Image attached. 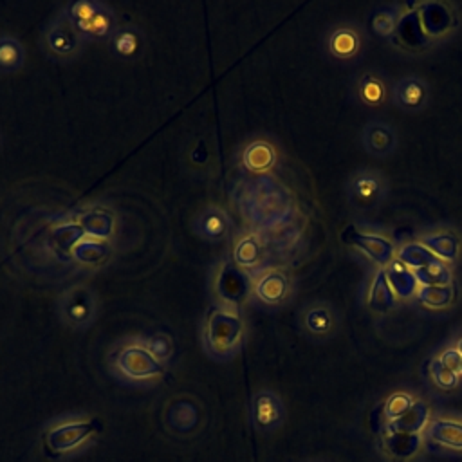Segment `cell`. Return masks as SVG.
<instances>
[{"label":"cell","mask_w":462,"mask_h":462,"mask_svg":"<svg viewBox=\"0 0 462 462\" xmlns=\"http://www.w3.org/2000/svg\"><path fill=\"white\" fill-rule=\"evenodd\" d=\"M245 321L236 307L213 303L202 323L204 352L215 361L233 359L244 346Z\"/></svg>","instance_id":"6da1fadb"},{"label":"cell","mask_w":462,"mask_h":462,"mask_svg":"<svg viewBox=\"0 0 462 462\" xmlns=\"http://www.w3.org/2000/svg\"><path fill=\"white\" fill-rule=\"evenodd\" d=\"M110 372L130 384H150L162 381L168 374L166 365L157 361L141 343L139 336L117 343L108 354Z\"/></svg>","instance_id":"7a4b0ae2"},{"label":"cell","mask_w":462,"mask_h":462,"mask_svg":"<svg viewBox=\"0 0 462 462\" xmlns=\"http://www.w3.org/2000/svg\"><path fill=\"white\" fill-rule=\"evenodd\" d=\"M60 13L74 25L87 43H106L121 23L114 7L101 0H74L65 4Z\"/></svg>","instance_id":"3957f363"},{"label":"cell","mask_w":462,"mask_h":462,"mask_svg":"<svg viewBox=\"0 0 462 462\" xmlns=\"http://www.w3.org/2000/svg\"><path fill=\"white\" fill-rule=\"evenodd\" d=\"M101 431L96 417H63L45 428L42 446L49 458H61L78 451Z\"/></svg>","instance_id":"277c9868"},{"label":"cell","mask_w":462,"mask_h":462,"mask_svg":"<svg viewBox=\"0 0 462 462\" xmlns=\"http://www.w3.org/2000/svg\"><path fill=\"white\" fill-rule=\"evenodd\" d=\"M56 310L63 325L72 330H85L92 327L99 314L97 292L83 283L65 289L56 300Z\"/></svg>","instance_id":"5b68a950"},{"label":"cell","mask_w":462,"mask_h":462,"mask_svg":"<svg viewBox=\"0 0 462 462\" xmlns=\"http://www.w3.org/2000/svg\"><path fill=\"white\" fill-rule=\"evenodd\" d=\"M87 45L88 43L61 13H58L42 31V49L52 61L70 63L83 54Z\"/></svg>","instance_id":"8992f818"},{"label":"cell","mask_w":462,"mask_h":462,"mask_svg":"<svg viewBox=\"0 0 462 462\" xmlns=\"http://www.w3.org/2000/svg\"><path fill=\"white\" fill-rule=\"evenodd\" d=\"M428 444L424 435H411L381 426L377 433V451L386 462H417Z\"/></svg>","instance_id":"52a82bcc"},{"label":"cell","mask_w":462,"mask_h":462,"mask_svg":"<svg viewBox=\"0 0 462 462\" xmlns=\"http://www.w3.org/2000/svg\"><path fill=\"white\" fill-rule=\"evenodd\" d=\"M202 424L200 404L191 397H175L164 408V426L177 437H191Z\"/></svg>","instance_id":"ba28073f"},{"label":"cell","mask_w":462,"mask_h":462,"mask_svg":"<svg viewBox=\"0 0 462 462\" xmlns=\"http://www.w3.org/2000/svg\"><path fill=\"white\" fill-rule=\"evenodd\" d=\"M285 406L273 390H258L251 397L249 417L253 426L262 433H273L285 422Z\"/></svg>","instance_id":"9c48e42d"},{"label":"cell","mask_w":462,"mask_h":462,"mask_svg":"<svg viewBox=\"0 0 462 462\" xmlns=\"http://www.w3.org/2000/svg\"><path fill=\"white\" fill-rule=\"evenodd\" d=\"M106 45L114 58H117L121 61H134V60L141 58L144 45H146V38L139 25L125 22V23L117 25V29L114 31V34L110 36Z\"/></svg>","instance_id":"30bf717a"},{"label":"cell","mask_w":462,"mask_h":462,"mask_svg":"<svg viewBox=\"0 0 462 462\" xmlns=\"http://www.w3.org/2000/svg\"><path fill=\"white\" fill-rule=\"evenodd\" d=\"M424 439L428 446L449 453H462V419L431 417Z\"/></svg>","instance_id":"8fae6325"},{"label":"cell","mask_w":462,"mask_h":462,"mask_svg":"<svg viewBox=\"0 0 462 462\" xmlns=\"http://www.w3.org/2000/svg\"><path fill=\"white\" fill-rule=\"evenodd\" d=\"M289 292V278L278 269H267L251 276V294L265 305H280Z\"/></svg>","instance_id":"7c38bea8"},{"label":"cell","mask_w":462,"mask_h":462,"mask_svg":"<svg viewBox=\"0 0 462 462\" xmlns=\"http://www.w3.org/2000/svg\"><path fill=\"white\" fill-rule=\"evenodd\" d=\"M195 233L208 242H220L231 231L229 215L218 206H206L193 220Z\"/></svg>","instance_id":"4fadbf2b"},{"label":"cell","mask_w":462,"mask_h":462,"mask_svg":"<svg viewBox=\"0 0 462 462\" xmlns=\"http://www.w3.org/2000/svg\"><path fill=\"white\" fill-rule=\"evenodd\" d=\"M343 240H346L354 247L365 251L374 262H377L381 265H388L393 260V245L383 236L359 233L352 226H348L343 233Z\"/></svg>","instance_id":"5bb4252c"},{"label":"cell","mask_w":462,"mask_h":462,"mask_svg":"<svg viewBox=\"0 0 462 462\" xmlns=\"http://www.w3.org/2000/svg\"><path fill=\"white\" fill-rule=\"evenodd\" d=\"M276 162V150L271 143L256 139L242 150V166L251 173H267Z\"/></svg>","instance_id":"9a60e30c"},{"label":"cell","mask_w":462,"mask_h":462,"mask_svg":"<svg viewBox=\"0 0 462 462\" xmlns=\"http://www.w3.org/2000/svg\"><path fill=\"white\" fill-rule=\"evenodd\" d=\"M430 420H431L430 406H428L424 401L415 399V402L411 404V408H410L402 417H399V419L393 420V422L383 424V426H388L390 430L402 431V433L424 435V431H426Z\"/></svg>","instance_id":"2e32d148"},{"label":"cell","mask_w":462,"mask_h":462,"mask_svg":"<svg viewBox=\"0 0 462 462\" xmlns=\"http://www.w3.org/2000/svg\"><path fill=\"white\" fill-rule=\"evenodd\" d=\"M263 247L254 233H244L233 247V263L244 273L256 269L262 262Z\"/></svg>","instance_id":"e0dca14e"},{"label":"cell","mask_w":462,"mask_h":462,"mask_svg":"<svg viewBox=\"0 0 462 462\" xmlns=\"http://www.w3.org/2000/svg\"><path fill=\"white\" fill-rule=\"evenodd\" d=\"M419 18L424 27V32L430 36L442 34L451 25V13L446 5L439 2H426L419 5Z\"/></svg>","instance_id":"ac0fdd59"},{"label":"cell","mask_w":462,"mask_h":462,"mask_svg":"<svg viewBox=\"0 0 462 462\" xmlns=\"http://www.w3.org/2000/svg\"><path fill=\"white\" fill-rule=\"evenodd\" d=\"M25 47L23 43L11 36V34H2L0 36V72L2 74H11L20 70L25 65Z\"/></svg>","instance_id":"d6986e66"},{"label":"cell","mask_w":462,"mask_h":462,"mask_svg":"<svg viewBox=\"0 0 462 462\" xmlns=\"http://www.w3.org/2000/svg\"><path fill=\"white\" fill-rule=\"evenodd\" d=\"M384 273H386V278H388V282H390V285H392V289L397 296L410 298L417 292L419 282H417L413 271L408 269L402 262L392 260L388 263V267L384 269Z\"/></svg>","instance_id":"ffe728a7"},{"label":"cell","mask_w":462,"mask_h":462,"mask_svg":"<svg viewBox=\"0 0 462 462\" xmlns=\"http://www.w3.org/2000/svg\"><path fill=\"white\" fill-rule=\"evenodd\" d=\"M368 305L375 312H388L395 305V292L386 278L384 269L377 271L375 278L372 280L370 285V294H368Z\"/></svg>","instance_id":"44dd1931"},{"label":"cell","mask_w":462,"mask_h":462,"mask_svg":"<svg viewBox=\"0 0 462 462\" xmlns=\"http://www.w3.org/2000/svg\"><path fill=\"white\" fill-rule=\"evenodd\" d=\"M397 36L402 43L410 45V47H419V45H424L426 43V38L428 34L424 32V27L420 23V18H419V13L417 11H411V13H406L404 16H401L397 27Z\"/></svg>","instance_id":"7402d4cb"},{"label":"cell","mask_w":462,"mask_h":462,"mask_svg":"<svg viewBox=\"0 0 462 462\" xmlns=\"http://www.w3.org/2000/svg\"><path fill=\"white\" fill-rule=\"evenodd\" d=\"M141 343L152 352V356L161 361L162 365H168L175 354V341L173 337L164 330H155L146 336H139Z\"/></svg>","instance_id":"603a6c76"},{"label":"cell","mask_w":462,"mask_h":462,"mask_svg":"<svg viewBox=\"0 0 462 462\" xmlns=\"http://www.w3.org/2000/svg\"><path fill=\"white\" fill-rule=\"evenodd\" d=\"M397 260L402 262L408 269H420L435 263L440 258L435 256L424 244H406L397 251Z\"/></svg>","instance_id":"cb8c5ba5"},{"label":"cell","mask_w":462,"mask_h":462,"mask_svg":"<svg viewBox=\"0 0 462 462\" xmlns=\"http://www.w3.org/2000/svg\"><path fill=\"white\" fill-rule=\"evenodd\" d=\"M415 402V397L406 393V392H393L381 406V415H383V424L393 422L399 417H402L411 404Z\"/></svg>","instance_id":"d4e9b609"},{"label":"cell","mask_w":462,"mask_h":462,"mask_svg":"<svg viewBox=\"0 0 462 462\" xmlns=\"http://www.w3.org/2000/svg\"><path fill=\"white\" fill-rule=\"evenodd\" d=\"M413 274L420 285H449L451 271L442 260L420 269H413Z\"/></svg>","instance_id":"484cf974"},{"label":"cell","mask_w":462,"mask_h":462,"mask_svg":"<svg viewBox=\"0 0 462 462\" xmlns=\"http://www.w3.org/2000/svg\"><path fill=\"white\" fill-rule=\"evenodd\" d=\"M430 377L433 381V384L442 390V392H451L458 386L460 375L453 370H449L442 361L433 359L430 361Z\"/></svg>","instance_id":"4316f807"},{"label":"cell","mask_w":462,"mask_h":462,"mask_svg":"<svg viewBox=\"0 0 462 462\" xmlns=\"http://www.w3.org/2000/svg\"><path fill=\"white\" fill-rule=\"evenodd\" d=\"M417 296L424 305L433 307V309H440V307H446L451 301L453 291H451L449 285H422L417 291Z\"/></svg>","instance_id":"83f0119b"},{"label":"cell","mask_w":462,"mask_h":462,"mask_svg":"<svg viewBox=\"0 0 462 462\" xmlns=\"http://www.w3.org/2000/svg\"><path fill=\"white\" fill-rule=\"evenodd\" d=\"M424 245L442 260H453L458 251V244L451 235H433L424 238Z\"/></svg>","instance_id":"f1b7e54d"},{"label":"cell","mask_w":462,"mask_h":462,"mask_svg":"<svg viewBox=\"0 0 462 462\" xmlns=\"http://www.w3.org/2000/svg\"><path fill=\"white\" fill-rule=\"evenodd\" d=\"M305 327L312 334H325L330 328V318L323 309H312L305 314Z\"/></svg>","instance_id":"f546056e"},{"label":"cell","mask_w":462,"mask_h":462,"mask_svg":"<svg viewBox=\"0 0 462 462\" xmlns=\"http://www.w3.org/2000/svg\"><path fill=\"white\" fill-rule=\"evenodd\" d=\"M439 361H442L449 370L457 372L460 375V366H462V354L457 348H448L440 354V357H437Z\"/></svg>","instance_id":"4dcf8cb0"},{"label":"cell","mask_w":462,"mask_h":462,"mask_svg":"<svg viewBox=\"0 0 462 462\" xmlns=\"http://www.w3.org/2000/svg\"><path fill=\"white\" fill-rule=\"evenodd\" d=\"M455 348H457V350L462 354V337L457 341V346H455Z\"/></svg>","instance_id":"1f68e13d"},{"label":"cell","mask_w":462,"mask_h":462,"mask_svg":"<svg viewBox=\"0 0 462 462\" xmlns=\"http://www.w3.org/2000/svg\"><path fill=\"white\" fill-rule=\"evenodd\" d=\"M0 150H2V134H0Z\"/></svg>","instance_id":"d6a6232c"},{"label":"cell","mask_w":462,"mask_h":462,"mask_svg":"<svg viewBox=\"0 0 462 462\" xmlns=\"http://www.w3.org/2000/svg\"><path fill=\"white\" fill-rule=\"evenodd\" d=\"M460 375H462V366H460Z\"/></svg>","instance_id":"836d02e7"}]
</instances>
